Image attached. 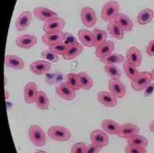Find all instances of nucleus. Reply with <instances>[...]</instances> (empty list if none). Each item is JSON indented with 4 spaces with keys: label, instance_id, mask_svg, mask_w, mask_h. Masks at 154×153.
Instances as JSON below:
<instances>
[{
    "label": "nucleus",
    "instance_id": "f704fd0d",
    "mask_svg": "<svg viewBox=\"0 0 154 153\" xmlns=\"http://www.w3.org/2000/svg\"><path fill=\"white\" fill-rule=\"evenodd\" d=\"M41 57L44 60H46L50 63H57L59 61V57L57 54H55L54 53H53L51 50H46L42 52L41 54Z\"/></svg>",
    "mask_w": 154,
    "mask_h": 153
},
{
    "label": "nucleus",
    "instance_id": "6e6552de",
    "mask_svg": "<svg viewBox=\"0 0 154 153\" xmlns=\"http://www.w3.org/2000/svg\"><path fill=\"white\" fill-rule=\"evenodd\" d=\"M116 49V45L112 41H105L104 43L100 44L96 47L95 50V57L97 58H104L108 55L114 54V51Z\"/></svg>",
    "mask_w": 154,
    "mask_h": 153
},
{
    "label": "nucleus",
    "instance_id": "c03bdc74",
    "mask_svg": "<svg viewBox=\"0 0 154 153\" xmlns=\"http://www.w3.org/2000/svg\"><path fill=\"white\" fill-rule=\"evenodd\" d=\"M150 74H151V77H152V79L154 80V69H153V70L150 72Z\"/></svg>",
    "mask_w": 154,
    "mask_h": 153
},
{
    "label": "nucleus",
    "instance_id": "bb28decb",
    "mask_svg": "<svg viewBox=\"0 0 154 153\" xmlns=\"http://www.w3.org/2000/svg\"><path fill=\"white\" fill-rule=\"evenodd\" d=\"M36 106L41 110H47L49 108V98L46 93L43 90H39L36 98Z\"/></svg>",
    "mask_w": 154,
    "mask_h": 153
},
{
    "label": "nucleus",
    "instance_id": "39448f33",
    "mask_svg": "<svg viewBox=\"0 0 154 153\" xmlns=\"http://www.w3.org/2000/svg\"><path fill=\"white\" fill-rule=\"evenodd\" d=\"M55 92L65 101H72L76 98V90H73L66 82H61L55 87Z\"/></svg>",
    "mask_w": 154,
    "mask_h": 153
},
{
    "label": "nucleus",
    "instance_id": "cd10ccee",
    "mask_svg": "<svg viewBox=\"0 0 154 153\" xmlns=\"http://www.w3.org/2000/svg\"><path fill=\"white\" fill-rule=\"evenodd\" d=\"M123 66H124L125 74L128 76V78L131 81H134V80L138 77L139 73H140V72H138V70L137 69L136 66H134L133 65H131V64L128 63V61L124 63Z\"/></svg>",
    "mask_w": 154,
    "mask_h": 153
},
{
    "label": "nucleus",
    "instance_id": "c85d7f7f",
    "mask_svg": "<svg viewBox=\"0 0 154 153\" xmlns=\"http://www.w3.org/2000/svg\"><path fill=\"white\" fill-rule=\"evenodd\" d=\"M78 75H79L81 89H83V90H91L93 87V80L87 73L79 72Z\"/></svg>",
    "mask_w": 154,
    "mask_h": 153
},
{
    "label": "nucleus",
    "instance_id": "393cba45",
    "mask_svg": "<svg viewBox=\"0 0 154 153\" xmlns=\"http://www.w3.org/2000/svg\"><path fill=\"white\" fill-rule=\"evenodd\" d=\"M154 18V12L151 8H144L137 14V22L140 25L149 24Z\"/></svg>",
    "mask_w": 154,
    "mask_h": 153
},
{
    "label": "nucleus",
    "instance_id": "4c0bfd02",
    "mask_svg": "<svg viewBox=\"0 0 154 153\" xmlns=\"http://www.w3.org/2000/svg\"><path fill=\"white\" fill-rule=\"evenodd\" d=\"M125 153H146V148L138 147V146H133V145H127L125 149Z\"/></svg>",
    "mask_w": 154,
    "mask_h": 153
},
{
    "label": "nucleus",
    "instance_id": "4468645a",
    "mask_svg": "<svg viewBox=\"0 0 154 153\" xmlns=\"http://www.w3.org/2000/svg\"><path fill=\"white\" fill-rule=\"evenodd\" d=\"M138 132H139V127L137 124L132 123H125L121 124L118 136L125 138V139H128L131 136L138 134Z\"/></svg>",
    "mask_w": 154,
    "mask_h": 153
},
{
    "label": "nucleus",
    "instance_id": "dca6fc26",
    "mask_svg": "<svg viewBox=\"0 0 154 153\" xmlns=\"http://www.w3.org/2000/svg\"><path fill=\"white\" fill-rule=\"evenodd\" d=\"M30 69L35 75H44L51 69V63L44 59L34 61L30 65Z\"/></svg>",
    "mask_w": 154,
    "mask_h": 153
},
{
    "label": "nucleus",
    "instance_id": "5701e85b",
    "mask_svg": "<svg viewBox=\"0 0 154 153\" xmlns=\"http://www.w3.org/2000/svg\"><path fill=\"white\" fill-rule=\"evenodd\" d=\"M114 20L122 28L124 32H131L133 30L132 20L125 14L119 13Z\"/></svg>",
    "mask_w": 154,
    "mask_h": 153
},
{
    "label": "nucleus",
    "instance_id": "ea45409f",
    "mask_svg": "<svg viewBox=\"0 0 154 153\" xmlns=\"http://www.w3.org/2000/svg\"><path fill=\"white\" fill-rule=\"evenodd\" d=\"M100 150H101V148H99L98 146L91 143V144L86 146L85 153H99Z\"/></svg>",
    "mask_w": 154,
    "mask_h": 153
},
{
    "label": "nucleus",
    "instance_id": "aec40b11",
    "mask_svg": "<svg viewBox=\"0 0 154 153\" xmlns=\"http://www.w3.org/2000/svg\"><path fill=\"white\" fill-rule=\"evenodd\" d=\"M5 64H6V66L16 69V70H21V69H23L25 66L24 61L20 57H17V55H14V54L6 55Z\"/></svg>",
    "mask_w": 154,
    "mask_h": 153
},
{
    "label": "nucleus",
    "instance_id": "a211bd4d",
    "mask_svg": "<svg viewBox=\"0 0 154 153\" xmlns=\"http://www.w3.org/2000/svg\"><path fill=\"white\" fill-rule=\"evenodd\" d=\"M32 15L30 11H23L20 14L19 18L16 20V29L19 32L25 31L32 23Z\"/></svg>",
    "mask_w": 154,
    "mask_h": 153
},
{
    "label": "nucleus",
    "instance_id": "37998d69",
    "mask_svg": "<svg viewBox=\"0 0 154 153\" xmlns=\"http://www.w3.org/2000/svg\"><path fill=\"white\" fill-rule=\"evenodd\" d=\"M149 130H150V132H152V133H154V120L149 124Z\"/></svg>",
    "mask_w": 154,
    "mask_h": 153
},
{
    "label": "nucleus",
    "instance_id": "423d86ee",
    "mask_svg": "<svg viewBox=\"0 0 154 153\" xmlns=\"http://www.w3.org/2000/svg\"><path fill=\"white\" fill-rule=\"evenodd\" d=\"M90 137H91V143L98 146L101 148L106 147L109 143V138H108L107 133L104 130H100V129L93 130L91 133Z\"/></svg>",
    "mask_w": 154,
    "mask_h": 153
},
{
    "label": "nucleus",
    "instance_id": "72a5a7b5",
    "mask_svg": "<svg viewBox=\"0 0 154 153\" xmlns=\"http://www.w3.org/2000/svg\"><path fill=\"white\" fill-rule=\"evenodd\" d=\"M104 71L107 75L113 79H119L121 77V72L119 68L116 65H105L104 66Z\"/></svg>",
    "mask_w": 154,
    "mask_h": 153
},
{
    "label": "nucleus",
    "instance_id": "c9c22d12",
    "mask_svg": "<svg viewBox=\"0 0 154 153\" xmlns=\"http://www.w3.org/2000/svg\"><path fill=\"white\" fill-rule=\"evenodd\" d=\"M68 46H66L63 41L62 43H59V44H54L52 46H49V50H51L53 53H54L55 54L57 55H63L65 54V53L66 52Z\"/></svg>",
    "mask_w": 154,
    "mask_h": 153
},
{
    "label": "nucleus",
    "instance_id": "7c9ffc66",
    "mask_svg": "<svg viewBox=\"0 0 154 153\" xmlns=\"http://www.w3.org/2000/svg\"><path fill=\"white\" fill-rule=\"evenodd\" d=\"M125 57L124 55L120 54H112L108 57L100 59L101 63L104 64V65H116V64H120L122 62H124Z\"/></svg>",
    "mask_w": 154,
    "mask_h": 153
},
{
    "label": "nucleus",
    "instance_id": "2f4dec72",
    "mask_svg": "<svg viewBox=\"0 0 154 153\" xmlns=\"http://www.w3.org/2000/svg\"><path fill=\"white\" fill-rule=\"evenodd\" d=\"M91 32H92V36H93V43H94L95 47L99 46L100 44L104 43L107 39V32L105 31L95 29Z\"/></svg>",
    "mask_w": 154,
    "mask_h": 153
},
{
    "label": "nucleus",
    "instance_id": "a878e982",
    "mask_svg": "<svg viewBox=\"0 0 154 153\" xmlns=\"http://www.w3.org/2000/svg\"><path fill=\"white\" fill-rule=\"evenodd\" d=\"M83 52V45L81 44H78L72 46H68L66 52L63 55L65 60H72L77 58L79 55Z\"/></svg>",
    "mask_w": 154,
    "mask_h": 153
},
{
    "label": "nucleus",
    "instance_id": "0eeeda50",
    "mask_svg": "<svg viewBox=\"0 0 154 153\" xmlns=\"http://www.w3.org/2000/svg\"><path fill=\"white\" fill-rule=\"evenodd\" d=\"M80 17L82 23L88 28L93 27L97 22V16L95 11L89 7H85L81 9Z\"/></svg>",
    "mask_w": 154,
    "mask_h": 153
},
{
    "label": "nucleus",
    "instance_id": "a19ab883",
    "mask_svg": "<svg viewBox=\"0 0 154 153\" xmlns=\"http://www.w3.org/2000/svg\"><path fill=\"white\" fill-rule=\"evenodd\" d=\"M146 52L149 57H154V40H151L146 47Z\"/></svg>",
    "mask_w": 154,
    "mask_h": 153
},
{
    "label": "nucleus",
    "instance_id": "2eb2a0df",
    "mask_svg": "<svg viewBox=\"0 0 154 153\" xmlns=\"http://www.w3.org/2000/svg\"><path fill=\"white\" fill-rule=\"evenodd\" d=\"M127 61L136 67L140 66L142 63V54L137 47L131 46L127 52Z\"/></svg>",
    "mask_w": 154,
    "mask_h": 153
},
{
    "label": "nucleus",
    "instance_id": "58836bf2",
    "mask_svg": "<svg viewBox=\"0 0 154 153\" xmlns=\"http://www.w3.org/2000/svg\"><path fill=\"white\" fill-rule=\"evenodd\" d=\"M86 146L87 145L84 142L76 143L71 148V153H85Z\"/></svg>",
    "mask_w": 154,
    "mask_h": 153
},
{
    "label": "nucleus",
    "instance_id": "4be33fe9",
    "mask_svg": "<svg viewBox=\"0 0 154 153\" xmlns=\"http://www.w3.org/2000/svg\"><path fill=\"white\" fill-rule=\"evenodd\" d=\"M120 124L111 119H105L102 122V127L103 129L110 135L118 136L120 132Z\"/></svg>",
    "mask_w": 154,
    "mask_h": 153
},
{
    "label": "nucleus",
    "instance_id": "7ed1b4c3",
    "mask_svg": "<svg viewBox=\"0 0 154 153\" xmlns=\"http://www.w3.org/2000/svg\"><path fill=\"white\" fill-rule=\"evenodd\" d=\"M119 14V3L117 1H109L105 3L102 9V19L104 21L114 20Z\"/></svg>",
    "mask_w": 154,
    "mask_h": 153
},
{
    "label": "nucleus",
    "instance_id": "f8f14e48",
    "mask_svg": "<svg viewBox=\"0 0 154 153\" xmlns=\"http://www.w3.org/2000/svg\"><path fill=\"white\" fill-rule=\"evenodd\" d=\"M98 102L105 107H116L117 105V98L110 91H100L97 94Z\"/></svg>",
    "mask_w": 154,
    "mask_h": 153
},
{
    "label": "nucleus",
    "instance_id": "9b49d317",
    "mask_svg": "<svg viewBox=\"0 0 154 153\" xmlns=\"http://www.w3.org/2000/svg\"><path fill=\"white\" fill-rule=\"evenodd\" d=\"M109 91L117 99H121L125 94V86L120 79L111 78L109 81Z\"/></svg>",
    "mask_w": 154,
    "mask_h": 153
},
{
    "label": "nucleus",
    "instance_id": "a18cd8bd",
    "mask_svg": "<svg viewBox=\"0 0 154 153\" xmlns=\"http://www.w3.org/2000/svg\"><path fill=\"white\" fill-rule=\"evenodd\" d=\"M35 153H47V152H45V151H43V150H38V151H36Z\"/></svg>",
    "mask_w": 154,
    "mask_h": 153
},
{
    "label": "nucleus",
    "instance_id": "f03ea898",
    "mask_svg": "<svg viewBox=\"0 0 154 153\" xmlns=\"http://www.w3.org/2000/svg\"><path fill=\"white\" fill-rule=\"evenodd\" d=\"M48 136L52 138V139L55 141H67L68 139H70L71 137V133L67 128L60 126H54L51 127L48 131H47Z\"/></svg>",
    "mask_w": 154,
    "mask_h": 153
},
{
    "label": "nucleus",
    "instance_id": "49530a36",
    "mask_svg": "<svg viewBox=\"0 0 154 153\" xmlns=\"http://www.w3.org/2000/svg\"><path fill=\"white\" fill-rule=\"evenodd\" d=\"M6 99H8V90H6Z\"/></svg>",
    "mask_w": 154,
    "mask_h": 153
},
{
    "label": "nucleus",
    "instance_id": "b1692460",
    "mask_svg": "<svg viewBox=\"0 0 154 153\" xmlns=\"http://www.w3.org/2000/svg\"><path fill=\"white\" fill-rule=\"evenodd\" d=\"M107 32L109 34L116 39V40H122L124 38V31L122 28L115 21V20H111L109 21L107 25Z\"/></svg>",
    "mask_w": 154,
    "mask_h": 153
},
{
    "label": "nucleus",
    "instance_id": "79ce46f5",
    "mask_svg": "<svg viewBox=\"0 0 154 153\" xmlns=\"http://www.w3.org/2000/svg\"><path fill=\"white\" fill-rule=\"evenodd\" d=\"M154 92V83H151V84L147 87L144 90V96L145 97H150L152 95V93Z\"/></svg>",
    "mask_w": 154,
    "mask_h": 153
},
{
    "label": "nucleus",
    "instance_id": "9d476101",
    "mask_svg": "<svg viewBox=\"0 0 154 153\" xmlns=\"http://www.w3.org/2000/svg\"><path fill=\"white\" fill-rule=\"evenodd\" d=\"M38 88L34 82H29L24 88V102L28 104H32L36 102L38 95Z\"/></svg>",
    "mask_w": 154,
    "mask_h": 153
},
{
    "label": "nucleus",
    "instance_id": "6ab92c4d",
    "mask_svg": "<svg viewBox=\"0 0 154 153\" xmlns=\"http://www.w3.org/2000/svg\"><path fill=\"white\" fill-rule=\"evenodd\" d=\"M33 15L35 18H37L40 20H43V21H47L50 20L53 18L57 17V14L55 13L54 11L44 8V7H39V8H35L33 9Z\"/></svg>",
    "mask_w": 154,
    "mask_h": 153
},
{
    "label": "nucleus",
    "instance_id": "412c9836",
    "mask_svg": "<svg viewBox=\"0 0 154 153\" xmlns=\"http://www.w3.org/2000/svg\"><path fill=\"white\" fill-rule=\"evenodd\" d=\"M78 38L80 41V44L83 46L86 47H93L94 43H93V36L92 32L85 30V29H81L78 32Z\"/></svg>",
    "mask_w": 154,
    "mask_h": 153
},
{
    "label": "nucleus",
    "instance_id": "f257e3e1",
    "mask_svg": "<svg viewBox=\"0 0 154 153\" xmlns=\"http://www.w3.org/2000/svg\"><path fill=\"white\" fill-rule=\"evenodd\" d=\"M29 138L36 147H44L46 144V135L39 126H32L29 129Z\"/></svg>",
    "mask_w": 154,
    "mask_h": 153
},
{
    "label": "nucleus",
    "instance_id": "20e7f679",
    "mask_svg": "<svg viewBox=\"0 0 154 153\" xmlns=\"http://www.w3.org/2000/svg\"><path fill=\"white\" fill-rule=\"evenodd\" d=\"M152 80L153 79L149 72H141L134 81H132L131 87L137 91H142L151 84Z\"/></svg>",
    "mask_w": 154,
    "mask_h": 153
},
{
    "label": "nucleus",
    "instance_id": "c756f323",
    "mask_svg": "<svg viewBox=\"0 0 154 153\" xmlns=\"http://www.w3.org/2000/svg\"><path fill=\"white\" fill-rule=\"evenodd\" d=\"M127 140H128V145L138 146V147H143V148H147L148 143H149L147 137H145L144 136H141V135H138V134L131 136Z\"/></svg>",
    "mask_w": 154,
    "mask_h": 153
},
{
    "label": "nucleus",
    "instance_id": "1a4fd4ad",
    "mask_svg": "<svg viewBox=\"0 0 154 153\" xmlns=\"http://www.w3.org/2000/svg\"><path fill=\"white\" fill-rule=\"evenodd\" d=\"M65 27V20L59 17H55L45 22L43 29L45 32H62Z\"/></svg>",
    "mask_w": 154,
    "mask_h": 153
},
{
    "label": "nucleus",
    "instance_id": "473e14b6",
    "mask_svg": "<svg viewBox=\"0 0 154 153\" xmlns=\"http://www.w3.org/2000/svg\"><path fill=\"white\" fill-rule=\"evenodd\" d=\"M66 83L70 86L73 90H79L81 89L80 87V83H79V75L75 74V73H69L66 75Z\"/></svg>",
    "mask_w": 154,
    "mask_h": 153
},
{
    "label": "nucleus",
    "instance_id": "e433bc0d",
    "mask_svg": "<svg viewBox=\"0 0 154 153\" xmlns=\"http://www.w3.org/2000/svg\"><path fill=\"white\" fill-rule=\"evenodd\" d=\"M63 43H64L66 46H72V45L78 44H79V41H78L77 38H76L74 35H72L71 33H65Z\"/></svg>",
    "mask_w": 154,
    "mask_h": 153
},
{
    "label": "nucleus",
    "instance_id": "ddd939ff",
    "mask_svg": "<svg viewBox=\"0 0 154 153\" xmlns=\"http://www.w3.org/2000/svg\"><path fill=\"white\" fill-rule=\"evenodd\" d=\"M65 33L63 32H45L43 35V43L47 46H52L54 44H57L62 43L64 40Z\"/></svg>",
    "mask_w": 154,
    "mask_h": 153
},
{
    "label": "nucleus",
    "instance_id": "f3484780",
    "mask_svg": "<svg viewBox=\"0 0 154 153\" xmlns=\"http://www.w3.org/2000/svg\"><path fill=\"white\" fill-rule=\"evenodd\" d=\"M36 44H37V38L34 35H31V34L20 35L16 40L17 46L23 49H30L35 46Z\"/></svg>",
    "mask_w": 154,
    "mask_h": 153
}]
</instances>
